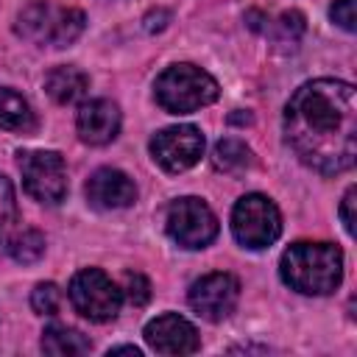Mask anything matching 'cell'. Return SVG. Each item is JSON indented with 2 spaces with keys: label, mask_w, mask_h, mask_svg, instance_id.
I'll list each match as a JSON object with an SVG mask.
<instances>
[{
  "label": "cell",
  "mask_w": 357,
  "mask_h": 357,
  "mask_svg": "<svg viewBox=\"0 0 357 357\" xmlns=\"http://www.w3.org/2000/svg\"><path fill=\"white\" fill-rule=\"evenodd\" d=\"M17 220V201H14V187L11 181L0 173V243H6L11 226Z\"/></svg>",
  "instance_id": "44dd1931"
},
{
  "label": "cell",
  "mask_w": 357,
  "mask_h": 357,
  "mask_svg": "<svg viewBox=\"0 0 357 357\" xmlns=\"http://www.w3.org/2000/svg\"><path fill=\"white\" fill-rule=\"evenodd\" d=\"M70 301L75 312L95 324H106L117 318L120 304H123V290L100 271V268H84L73 276L70 282Z\"/></svg>",
  "instance_id": "8992f818"
},
{
  "label": "cell",
  "mask_w": 357,
  "mask_h": 357,
  "mask_svg": "<svg viewBox=\"0 0 357 357\" xmlns=\"http://www.w3.org/2000/svg\"><path fill=\"white\" fill-rule=\"evenodd\" d=\"M36 120H33V112H31V103L8 89V86H0V128L6 131H33Z\"/></svg>",
  "instance_id": "9a60e30c"
},
{
  "label": "cell",
  "mask_w": 357,
  "mask_h": 357,
  "mask_svg": "<svg viewBox=\"0 0 357 357\" xmlns=\"http://www.w3.org/2000/svg\"><path fill=\"white\" fill-rule=\"evenodd\" d=\"M142 335H145V343L159 354H192L201 346L195 326L176 312L156 315L153 321L145 324Z\"/></svg>",
  "instance_id": "8fae6325"
},
{
  "label": "cell",
  "mask_w": 357,
  "mask_h": 357,
  "mask_svg": "<svg viewBox=\"0 0 357 357\" xmlns=\"http://www.w3.org/2000/svg\"><path fill=\"white\" fill-rule=\"evenodd\" d=\"M6 248H8L11 259H17L22 265H31L45 254V234L36 231V229H20L6 240Z\"/></svg>",
  "instance_id": "ac0fdd59"
},
{
  "label": "cell",
  "mask_w": 357,
  "mask_h": 357,
  "mask_svg": "<svg viewBox=\"0 0 357 357\" xmlns=\"http://www.w3.org/2000/svg\"><path fill=\"white\" fill-rule=\"evenodd\" d=\"M304 14L301 11H284L276 22H273V42L282 47H296L301 33H304Z\"/></svg>",
  "instance_id": "d6986e66"
},
{
  "label": "cell",
  "mask_w": 357,
  "mask_h": 357,
  "mask_svg": "<svg viewBox=\"0 0 357 357\" xmlns=\"http://www.w3.org/2000/svg\"><path fill=\"white\" fill-rule=\"evenodd\" d=\"M156 103L170 114H190L218 100V81L195 64H173L159 73L153 84Z\"/></svg>",
  "instance_id": "3957f363"
},
{
  "label": "cell",
  "mask_w": 357,
  "mask_h": 357,
  "mask_svg": "<svg viewBox=\"0 0 357 357\" xmlns=\"http://www.w3.org/2000/svg\"><path fill=\"white\" fill-rule=\"evenodd\" d=\"M231 123H251V114H231Z\"/></svg>",
  "instance_id": "4316f807"
},
{
  "label": "cell",
  "mask_w": 357,
  "mask_h": 357,
  "mask_svg": "<svg viewBox=\"0 0 357 357\" xmlns=\"http://www.w3.org/2000/svg\"><path fill=\"white\" fill-rule=\"evenodd\" d=\"M231 231L245 248H268L282 234V215L268 195L248 192L231 209Z\"/></svg>",
  "instance_id": "5b68a950"
},
{
  "label": "cell",
  "mask_w": 357,
  "mask_h": 357,
  "mask_svg": "<svg viewBox=\"0 0 357 357\" xmlns=\"http://www.w3.org/2000/svg\"><path fill=\"white\" fill-rule=\"evenodd\" d=\"M123 296L128 298V304L142 307L151 298V282L142 273H126L123 276Z\"/></svg>",
  "instance_id": "7402d4cb"
},
{
  "label": "cell",
  "mask_w": 357,
  "mask_h": 357,
  "mask_svg": "<svg viewBox=\"0 0 357 357\" xmlns=\"http://www.w3.org/2000/svg\"><path fill=\"white\" fill-rule=\"evenodd\" d=\"M354 198H357V187L351 184V187L346 190L343 201H340V220H343L346 234H354V204H357Z\"/></svg>",
  "instance_id": "cb8c5ba5"
},
{
  "label": "cell",
  "mask_w": 357,
  "mask_h": 357,
  "mask_svg": "<svg viewBox=\"0 0 357 357\" xmlns=\"http://www.w3.org/2000/svg\"><path fill=\"white\" fill-rule=\"evenodd\" d=\"M84 11L70 8V6H56L47 0H36L25 6L17 17V33L25 36L28 42L36 45H50V47H67L75 42L84 31Z\"/></svg>",
  "instance_id": "277c9868"
},
{
  "label": "cell",
  "mask_w": 357,
  "mask_h": 357,
  "mask_svg": "<svg viewBox=\"0 0 357 357\" xmlns=\"http://www.w3.org/2000/svg\"><path fill=\"white\" fill-rule=\"evenodd\" d=\"M75 128L78 137L86 145H106L117 137L120 131V109L117 103L106 100V98H95L81 103L78 117H75Z\"/></svg>",
  "instance_id": "4fadbf2b"
},
{
  "label": "cell",
  "mask_w": 357,
  "mask_h": 357,
  "mask_svg": "<svg viewBox=\"0 0 357 357\" xmlns=\"http://www.w3.org/2000/svg\"><path fill=\"white\" fill-rule=\"evenodd\" d=\"M89 349H92L89 337L81 335L73 326L53 324V326H47L42 332V351L45 354H59V357L61 354H89Z\"/></svg>",
  "instance_id": "2e32d148"
},
{
  "label": "cell",
  "mask_w": 357,
  "mask_h": 357,
  "mask_svg": "<svg viewBox=\"0 0 357 357\" xmlns=\"http://www.w3.org/2000/svg\"><path fill=\"white\" fill-rule=\"evenodd\" d=\"M153 159L167 173H181L192 167L204 153V134L195 126H170L153 134L151 139Z\"/></svg>",
  "instance_id": "30bf717a"
},
{
  "label": "cell",
  "mask_w": 357,
  "mask_h": 357,
  "mask_svg": "<svg viewBox=\"0 0 357 357\" xmlns=\"http://www.w3.org/2000/svg\"><path fill=\"white\" fill-rule=\"evenodd\" d=\"M165 229H167L170 240L178 243L181 248H204L218 234V218L206 206V201L187 195L167 206Z\"/></svg>",
  "instance_id": "ba28073f"
},
{
  "label": "cell",
  "mask_w": 357,
  "mask_h": 357,
  "mask_svg": "<svg viewBox=\"0 0 357 357\" xmlns=\"http://www.w3.org/2000/svg\"><path fill=\"white\" fill-rule=\"evenodd\" d=\"M237 298H240V282L223 271H215V273L195 279L190 284V293H187L190 307L204 321H212V324L229 318L237 307Z\"/></svg>",
  "instance_id": "9c48e42d"
},
{
  "label": "cell",
  "mask_w": 357,
  "mask_h": 357,
  "mask_svg": "<svg viewBox=\"0 0 357 357\" xmlns=\"http://www.w3.org/2000/svg\"><path fill=\"white\" fill-rule=\"evenodd\" d=\"M86 201L95 209H126L137 201V187L123 170L98 167L86 181Z\"/></svg>",
  "instance_id": "7c38bea8"
},
{
  "label": "cell",
  "mask_w": 357,
  "mask_h": 357,
  "mask_svg": "<svg viewBox=\"0 0 357 357\" xmlns=\"http://www.w3.org/2000/svg\"><path fill=\"white\" fill-rule=\"evenodd\" d=\"M109 354H134V357H139L142 351L137 346H114V349H109Z\"/></svg>",
  "instance_id": "484cf974"
},
{
  "label": "cell",
  "mask_w": 357,
  "mask_h": 357,
  "mask_svg": "<svg viewBox=\"0 0 357 357\" xmlns=\"http://www.w3.org/2000/svg\"><path fill=\"white\" fill-rule=\"evenodd\" d=\"M357 0H335L329 8L332 22H337L343 31H354L357 28V11H354Z\"/></svg>",
  "instance_id": "603a6c76"
},
{
  "label": "cell",
  "mask_w": 357,
  "mask_h": 357,
  "mask_svg": "<svg viewBox=\"0 0 357 357\" xmlns=\"http://www.w3.org/2000/svg\"><path fill=\"white\" fill-rule=\"evenodd\" d=\"M282 282L304 296H326L343 279V254L332 243H293L279 259Z\"/></svg>",
  "instance_id": "7a4b0ae2"
},
{
  "label": "cell",
  "mask_w": 357,
  "mask_h": 357,
  "mask_svg": "<svg viewBox=\"0 0 357 357\" xmlns=\"http://www.w3.org/2000/svg\"><path fill=\"white\" fill-rule=\"evenodd\" d=\"M20 173L31 198L42 204H61L67 195V167L56 151H20Z\"/></svg>",
  "instance_id": "52a82bcc"
},
{
  "label": "cell",
  "mask_w": 357,
  "mask_h": 357,
  "mask_svg": "<svg viewBox=\"0 0 357 357\" xmlns=\"http://www.w3.org/2000/svg\"><path fill=\"white\" fill-rule=\"evenodd\" d=\"M31 307L36 315H56L61 307V290L53 282H39L31 293Z\"/></svg>",
  "instance_id": "ffe728a7"
},
{
  "label": "cell",
  "mask_w": 357,
  "mask_h": 357,
  "mask_svg": "<svg viewBox=\"0 0 357 357\" xmlns=\"http://www.w3.org/2000/svg\"><path fill=\"white\" fill-rule=\"evenodd\" d=\"M145 31L148 33H153V31H162L167 22H170V11H165V8H153V11H148L145 14Z\"/></svg>",
  "instance_id": "d4e9b609"
},
{
  "label": "cell",
  "mask_w": 357,
  "mask_h": 357,
  "mask_svg": "<svg viewBox=\"0 0 357 357\" xmlns=\"http://www.w3.org/2000/svg\"><path fill=\"white\" fill-rule=\"evenodd\" d=\"M212 165L223 173H245L251 165H254V153L251 148L243 142V139H234V137H226L215 145L212 151Z\"/></svg>",
  "instance_id": "e0dca14e"
},
{
  "label": "cell",
  "mask_w": 357,
  "mask_h": 357,
  "mask_svg": "<svg viewBox=\"0 0 357 357\" xmlns=\"http://www.w3.org/2000/svg\"><path fill=\"white\" fill-rule=\"evenodd\" d=\"M45 89H47V95H50L56 103L67 106V103L81 100V98L89 92V75H86L84 70H78V67H70V64L53 67V70L45 75Z\"/></svg>",
  "instance_id": "5bb4252c"
},
{
  "label": "cell",
  "mask_w": 357,
  "mask_h": 357,
  "mask_svg": "<svg viewBox=\"0 0 357 357\" xmlns=\"http://www.w3.org/2000/svg\"><path fill=\"white\" fill-rule=\"evenodd\" d=\"M284 137L307 167L324 176L349 170L357 156V89L337 78L301 84L284 106Z\"/></svg>",
  "instance_id": "6da1fadb"
}]
</instances>
